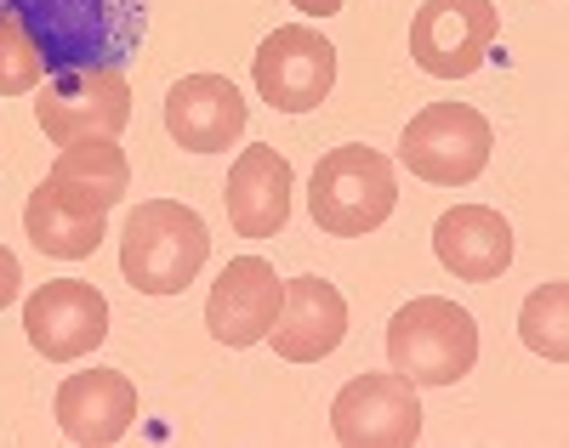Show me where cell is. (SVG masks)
I'll return each instance as SVG.
<instances>
[{"label":"cell","instance_id":"1","mask_svg":"<svg viewBox=\"0 0 569 448\" xmlns=\"http://www.w3.org/2000/svg\"><path fill=\"white\" fill-rule=\"evenodd\" d=\"M154 0H7V12L40 45L46 74L58 69H126L149 34Z\"/></svg>","mask_w":569,"mask_h":448},{"label":"cell","instance_id":"2","mask_svg":"<svg viewBox=\"0 0 569 448\" xmlns=\"http://www.w3.org/2000/svg\"><path fill=\"white\" fill-rule=\"evenodd\" d=\"M211 256V233L194 205L142 198L120 227V273L137 295H182Z\"/></svg>","mask_w":569,"mask_h":448},{"label":"cell","instance_id":"3","mask_svg":"<svg viewBox=\"0 0 569 448\" xmlns=\"http://www.w3.org/2000/svg\"><path fill=\"white\" fill-rule=\"evenodd\" d=\"M399 205V182L388 154H376L365 142H342L313 165L308 182V211L319 233H337V238H365L376 233Z\"/></svg>","mask_w":569,"mask_h":448},{"label":"cell","instance_id":"4","mask_svg":"<svg viewBox=\"0 0 569 448\" xmlns=\"http://www.w3.org/2000/svg\"><path fill=\"white\" fill-rule=\"evenodd\" d=\"M388 364L416 386H456L479 364V324L445 295H416L388 324Z\"/></svg>","mask_w":569,"mask_h":448},{"label":"cell","instance_id":"5","mask_svg":"<svg viewBox=\"0 0 569 448\" xmlns=\"http://www.w3.org/2000/svg\"><path fill=\"white\" fill-rule=\"evenodd\" d=\"M34 120L46 142H120L131 125V80L126 69H58L34 85Z\"/></svg>","mask_w":569,"mask_h":448},{"label":"cell","instance_id":"6","mask_svg":"<svg viewBox=\"0 0 569 448\" xmlns=\"http://www.w3.org/2000/svg\"><path fill=\"white\" fill-rule=\"evenodd\" d=\"M490 120L467 103H427L405 136H399V160L410 165V176L433 182V187H467L479 182V171L490 165Z\"/></svg>","mask_w":569,"mask_h":448},{"label":"cell","instance_id":"7","mask_svg":"<svg viewBox=\"0 0 569 448\" xmlns=\"http://www.w3.org/2000/svg\"><path fill=\"white\" fill-rule=\"evenodd\" d=\"M501 12L496 0H427L410 18V58L433 80H467L496 52Z\"/></svg>","mask_w":569,"mask_h":448},{"label":"cell","instance_id":"8","mask_svg":"<svg viewBox=\"0 0 569 448\" xmlns=\"http://www.w3.org/2000/svg\"><path fill=\"white\" fill-rule=\"evenodd\" d=\"M251 80L268 96V109L313 114L330 96V85H337V45H330L319 29H308V23H284V29H273L257 45Z\"/></svg>","mask_w":569,"mask_h":448},{"label":"cell","instance_id":"9","mask_svg":"<svg viewBox=\"0 0 569 448\" xmlns=\"http://www.w3.org/2000/svg\"><path fill=\"white\" fill-rule=\"evenodd\" d=\"M330 431L348 448H405L421 437V397L416 380L399 369L353 375L337 404H330Z\"/></svg>","mask_w":569,"mask_h":448},{"label":"cell","instance_id":"10","mask_svg":"<svg viewBox=\"0 0 569 448\" xmlns=\"http://www.w3.org/2000/svg\"><path fill=\"white\" fill-rule=\"evenodd\" d=\"M23 335L46 364H74L109 335V302L86 278H52L23 302Z\"/></svg>","mask_w":569,"mask_h":448},{"label":"cell","instance_id":"11","mask_svg":"<svg viewBox=\"0 0 569 448\" xmlns=\"http://www.w3.org/2000/svg\"><path fill=\"white\" fill-rule=\"evenodd\" d=\"M166 131L188 154H222L246 136V96L228 74H182L166 91Z\"/></svg>","mask_w":569,"mask_h":448},{"label":"cell","instance_id":"12","mask_svg":"<svg viewBox=\"0 0 569 448\" xmlns=\"http://www.w3.org/2000/svg\"><path fill=\"white\" fill-rule=\"evenodd\" d=\"M279 302H284V278L262 256H240V262H228L222 278L211 284L206 324L222 346H257V340H268V329L279 318Z\"/></svg>","mask_w":569,"mask_h":448},{"label":"cell","instance_id":"13","mask_svg":"<svg viewBox=\"0 0 569 448\" xmlns=\"http://www.w3.org/2000/svg\"><path fill=\"white\" fill-rule=\"evenodd\" d=\"M348 335V302L330 278H291L284 284V302H279V318L268 329L273 353L284 364H319L342 346Z\"/></svg>","mask_w":569,"mask_h":448},{"label":"cell","instance_id":"14","mask_svg":"<svg viewBox=\"0 0 569 448\" xmlns=\"http://www.w3.org/2000/svg\"><path fill=\"white\" fill-rule=\"evenodd\" d=\"M222 205H228L233 233L246 238L284 233V222H291V160L273 142H251L222 182Z\"/></svg>","mask_w":569,"mask_h":448},{"label":"cell","instance_id":"15","mask_svg":"<svg viewBox=\"0 0 569 448\" xmlns=\"http://www.w3.org/2000/svg\"><path fill=\"white\" fill-rule=\"evenodd\" d=\"M58 426L69 442L109 448L137 426V386L120 369H74L58 386Z\"/></svg>","mask_w":569,"mask_h":448},{"label":"cell","instance_id":"16","mask_svg":"<svg viewBox=\"0 0 569 448\" xmlns=\"http://www.w3.org/2000/svg\"><path fill=\"white\" fill-rule=\"evenodd\" d=\"M40 187H46L52 205H63L74 216H109L131 187L126 147L120 142H69Z\"/></svg>","mask_w":569,"mask_h":448},{"label":"cell","instance_id":"17","mask_svg":"<svg viewBox=\"0 0 569 448\" xmlns=\"http://www.w3.org/2000/svg\"><path fill=\"white\" fill-rule=\"evenodd\" d=\"M433 256L467 284H490L512 267V227L490 205H456L433 227Z\"/></svg>","mask_w":569,"mask_h":448},{"label":"cell","instance_id":"18","mask_svg":"<svg viewBox=\"0 0 569 448\" xmlns=\"http://www.w3.org/2000/svg\"><path fill=\"white\" fill-rule=\"evenodd\" d=\"M23 233L40 256H52V262H86V256H98V244L109 238V216H74L63 205H52L46 198V187L29 193V205H23Z\"/></svg>","mask_w":569,"mask_h":448},{"label":"cell","instance_id":"19","mask_svg":"<svg viewBox=\"0 0 569 448\" xmlns=\"http://www.w3.org/2000/svg\"><path fill=\"white\" fill-rule=\"evenodd\" d=\"M563 313H569V284L563 278H547L541 289L525 295V313H518V335L536 358L547 364H569V329H563Z\"/></svg>","mask_w":569,"mask_h":448},{"label":"cell","instance_id":"20","mask_svg":"<svg viewBox=\"0 0 569 448\" xmlns=\"http://www.w3.org/2000/svg\"><path fill=\"white\" fill-rule=\"evenodd\" d=\"M46 80V63H40V45L29 40V29L0 12V96H23Z\"/></svg>","mask_w":569,"mask_h":448},{"label":"cell","instance_id":"21","mask_svg":"<svg viewBox=\"0 0 569 448\" xmlns=\"http://www.w3.org/2000/svg\"><path fill=\"white\" fill-rule=\"evenodd\" d=\"M18 289H23V267H18V256L7 251V244H0V307H12Z\"/></svg>","mask_w":569,"mask_h":448},{"label":"cell","instance_id":"22","mask_svg":"<svg viewBox=\"0 0 569 448\" xmlns=\"http://www.w3.org/2000/svg\"><path fill=\"white\" fill-rule=\"evenodd\" d=\"M291 7H297V12H308V18H337V12L348 7V0H291Z\"/></svg>","mask_w":569,"mask_h":448},{"label":"cell","instance_id":"23","mask_svg":"<svg viewBox=\"0 0 569 448\" xmlns=\"http://www.w3.org/2000/svg\"><path fill=\"white\" fill-rule=\"evenodd\" d=\"M0 12H7V0H0Z\"/></svg>","mask_w":569,"mask_h":448}]
</instances>
